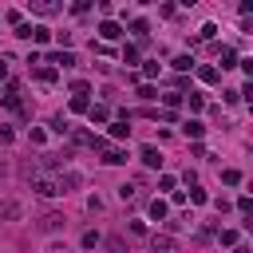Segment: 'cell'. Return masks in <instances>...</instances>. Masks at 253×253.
<instances>
[{
    "label": "cell",
    "mask_w": 253,
    "mask_h": 253,
    "mask_svg": "<svg viewBox=\"0 0 253 253\" xmlns=\"http://www.w3.org/2000/svg\"><path fill=\"white\" fill-rule=\"evenodd\" d=\"M48 253H63V249H48Z\"/></svg>",
    "instance_id": "30"
},
{
    "label": "cell",
    "mask_w": 253,
    "mask_h": 253,
    "mask_svg": "<svg viewBox=\"0 0 253 253\" xmlns=\"http://www.w3.org/2000/svg\"><path fill=\"white\" fill-rule=\"evenodd\" d=\"M150 249H154V253H178V241H174L170 234H154V237H150Z\"/></svg>",
    "instance_id": "1"
},
{
    "label": "cell",
    "mask_w": 253,
    "mask_h": 253,
    "mask_svg": "<svg viewBox=\"0 0 253 253\" xmlns=\"http://www.w3.org/2000/svg\"><path fill=\"white\" fill-rule=\"evenodd\" d=\"M52 131H55V135H68L72 126H68V119H63V115H55V119H52Z\"/></svg>",
    "instance_id": "22"
},
{
    "label": "cell",
    "mask_w": 253,
    "mask_h": 253,
    "mask_svg": "<svg viewBox=\"0 0 253 253\" xmlns=\"http://www.w3.org/2000/svg\"><path fill=\"white\" fill-rule=\"evenodd\" d=\"M198 79H202V83H217L221 72H217V68H198Z\"/></svg>",
    "instance_id": "14"
},
{
    "label": "cell",
    "mask_w": 253,
    "mask_h": 253,
    "mask_svg": "<svg viewBox=\"0 0 253 253\" xmlns=\"http://www.w3.org/2000/svg\"><path fill=\"white\" fill-rule=\"evenodd\" d=\"M36 79L40 83H55V68H36Z\"/></svg>",
    "instance_id": "23"
},
{
    "label": "cell",
    "mask_w": 253,
    "mask_h": 253,
    "mask_svg": "<svg viewBox=\"0 0 253 253\" xmlns=\"http://www.w3.org/2000/svg\"><path fill=\"white\" fill-rule=\"evenodd\" d=\"M103 163H107V166H123V163H126V150H107Z\"/></svg>",
    "instance_id": "10"
},
{
    "label": "cell",
    "mask_w": 253,
    "mask_h": 253,
    "mask_svg": "<svg viewBox=\"0 0 253 253\" xmlns=\"http://www.w3.org/2000/svg\"><path fill=\"white\" fill-rule=\"evenodd\" d=\"M32 12H40V16H55V12H59V4H48V0H36V4H32Z\"/></svg>",
    "instance_id": "13"
},
{
    "label": "cell",
    "mask_w": 253,
    "mask_h": 253,
    "mask_svg": "<svg viewBox=\"0 0 253 253\" xmlns=\"http://www.w3.org/2000/svg\"><path fill=\"white\" fill-rule=\"evenodd\" d=\"M150 217H154V221H166V202H163V198L150 202Z\"/></svg>",
    "instance_id": "11"
},
{
    "label": "cell",
    "mask_w": 253,
    "mask_h": 253,
    "mask_svg": "<svg viewBox=\"0 0 253 253\" xmlns=\"http://www.w3.org/2000/svg\"><path fill=\"white\" fill-rule=\"evenodd\" d=\"M99 245V234H83V249H95Z\"/></svg>",
    "instance_id": "26"
},
{
    "label": "cell",
    "mask_w": 253,
    "mask_h": 253,
    "mask_svg": "<svg viewBox=\"0 0 253 253\" xmlns=\"http://www.w3.org/2000/svg\"><path fill=\"white\" fill-rule=\"evenodd\" d=\"M131 135V119H119V123H111V139H126Z\"/></svg>",
    "instance_id": "7"
},
{
    "label": "cell",
    "mask_w": 253,
    "mask_h": 253,
    "mask_svg": "<svg viewBox=\"0 0 253 253\" xmlns=\"http://www.w3.org/2000/svg\"><path fill=\"white\" fill-rule=\"evenodd\" d=\"M28 40H32V44H48V40H52V32H48L44 24H32V36H28Z\"/></svg>",
    "instance_id": "6"
},
{
    "label": "cell",
    "mask_w": 253,
    "mask_h": 253,
    "mask_svg": "<svg viewBox=\"0 0 253 253\" xmlns=\"http://www.w3.org/2000/svg\"><path fill=\"white\" fill-rule=\"evenodd\" d=\"M48 68H75V55L72 52H52L48 55Z\"/></svg>",
    "instance_id": "3"
},
{
    "label": "cell",
    "mask_w": 253,
    "mask_h": 253,
    "mask_svg": "<svg viewBox=\"0 0 253 253\" xmlns=\"http://www.w3.org/2000/svg\"><path fill=\"white\" fill-rule=\"evenodd\" d=\"M0 217H20V202H0Z\"/></svg>",
    "instance_id": "16"
},
{
    "label": "cell",
    "mask_w": 253,
    "mask_h": 253,
    "mask_svg": "<svg viewBox=\"0 0 253 253\" xmlns=\"http://www.w3.org/2000/svg\"><path fill=\"white\" fill-rule=\"evenodd\" d=\"M221 68H237V52L234 48H221Z\"/></svg>",
    "instance_id": "17"
},
{
    "label": "cell",
    "mask_w": 253,
    "mask_h": 253,
    "mask_svg": "<svg viewBox=\"0 0 253 253\" xmlns=\"http://www.w3.org/2000/svg\"><path fill=\"white\" fill-rule=\"evenodd\" d=\"M143 163L146 166H163V154H158L154 146H143Z\"/></svg>",
    "instance_id": "9"
},
{
    "label": "cell",
    "mask_w": 253,
    "mask_h": 253,
    "mask_svg": "<svg viewBox=\"0 0 253 253\" xmlns=\"http://www.w3.org/2000/svg\"><path fill=\"white\" fill-rule=\"evenodd\" d=\"M221 182H226V186H237V182H241V170H234V166L221 170Z\"/></svg>",
    "instance_id": "21"
},
{
    "label": "cell",
    "mask_w": 253,
    "mask_h": 253,
    "mask_svg": "<svg viewBox=\"0 0 253 253\" xmlns=\"http://www.w3.org/2000/svg\"><path fill=\"white\" fill-rule=\"evenodd\" d=\"M194 68V55H174V72H190Z\"/></svg>",
    "instance_id": "18"
},
{
    "label": "cell",
    "mask_w": 253,
    "mask_h": 253,
    "mask_svg": "<svg viewBox=\"0 0 253 253\" xmlns=\"http://www.w3.org/2000/svg\"><path fill=\"white\" fill-rule=\"evenodd\" d=\"M59 226H63V217H59V214H44V221H40V230H48V234L59 230Z\"/></svg>",
    "instance_id": "12"
},
{
    "label": "cell",
    "mask_w": 253,
    "mask_h": 253,
    "mask_svg": "<svg viewBox=\"0 0 253 253\" xmlns=\"http://www.w3.org/2000/svg\"><path fill=\"white\" fill-rule=\"evenodd\" d=\"M4 75H8V63H0V79H4Z\"/></svg>",
    "instance_id": "28"
},
{
    "label": "cell",
    "mask_w": 253,
    "mask_h": 253,
    "mask_svg": "<svg viewBox=\"0 0 253 253\" xmlns=\"http://www.w3.org/2000/svg\"><path fill=\"white\" fill-rule=\"evenodd\" d=\"M107 249L111 253H123V237H107Z\"/></svg>",
    "instance_id": "27"
},
{
    "label": "cell",
    "mask_w": 253,
    "mask_h": 253,
    "mask_svg": "<svg viewBox=\"0 0 253 253\" xmlns=\"http://www.w3.org/2000/svg\"><path fill=\"white\" fill-rule=\"evenodd\" d=\"M99 36H103V40H119V36H123V28H119L115 20H103V24H99Z\"/></svg>",
    "instance_id": "4"
},
{
    "label": "cell",
    "mask_w": 253,
    "mask_h": 253,
    "mask_svg": "<svg viewBox=\"0 0 253 253\" xmlns=\"http://www.w3.org/2000/svg\"><path fill=\"white\" fill-rule=\"evenodd\" d=\"M139 59V48H123V63H135Z\"/></svg>",
    "instance_id": "25"
},
{
    "label": "cell",
    "mask_w": 253,
    "mask_h": 253,
    "mask_svg": "<svg viewBox=\"0 0 253 253\" xmlns=\"http://www.w3.org/2000/svg\"><path fill=\"white\" fill-rule=\"evenodd\" d=\"M79 182H83V178H79V174L72 170V174H63V178H59L55 186H59V190H72V186H79Z\"/></svg>",
    "instance_id": "15"
},
{
    "label": "cell",
    "mask_w": 253,
    "mask_h": 253,
    "mask_svg": "<svg viewBox=\"0 0 253 253\" xmlns=\"http://www.w3.org/2000/svg\"><path fill=\"white\" fill-rule=\"evenodd\" d=\"M131 32L139 36V44H146V32H150V28H146V20H135V24H131Z\"/></svg>",
    "instance_id": "20"
},
{
    "label": "cell",
    "mask_w": 253,
    "mask_h": 253,
    "mask_svg": "<svg viewBox=\"0 0 253 253\" xmlns=\"http://www.w3.org/2000/svg\"><path fill=\"white\" fill-rule=\"evenodd\" d=\"M234 253H249V245H237V249H234Z\"/></svg>",
    "instance_id": "29"
},
{
    "label": "cell",
    "mask_w": 253,
    "mask_h": 253,
    "mask_svg": "<svg viewBox=\"0 0 253 253\" xmlns=\"http://www.w3.org/2000/svg\"><path fill=\"white\" fill-rule=\"evenodd\" d=\"M32 190H36L40 198H55V194H59V186H55L52 178H36V182H32Z\"/></svg>",
    "instance_id": "2"
},
{
    "label": "cell",
    "mask_w": 253,
    "mask_h": 253,
    "mask_svg": "<svg viewBox=\"0 0 253 253\" xmlns=\"http://www.w3.org/2000/svg\"><path fill=\"white\" fill-rule=\"evenodd\" d=\"M87 115H91V123H107V107L99 103V107H87Z\"/></svg>",
    "instance_id": "19"
},
{
    "label": "cell",
    "mask_w": 253,
    "mask_h": 253,
    "mask_svg": "<svg viewBox=\"0 0 253 253\" xmlns=\"http://www.w3.org/2000/svg\"><path fill=\"white\" fill-rule=\"evenodd\" d=\"M182 131H186L190 139H202V135H206V126H202L198 119H186V123H182Z\"/></svg>",
    "instance_id": "5"
},
{
    "label": "cell",
    "mask_w": 253,
    "mask_h": 253,
    "mask_svg": "<svg viewBox=\"0 0 253 253\" xmlns=\"http://www.w3.org/2000/svg\"><path fill=\"white\" fill-rule=\"evenodd\" d=\"M119 198H123V202H135V198H139V182H131V186L123 182V186H119Z\"/></svg>",
    "instance_id": "8"
},
{
    "label": "cell",
    "mask_w": 253,
    "mask_h": 253,
    "mask_svg": "<svg viewBox=\"0 0 253 253\" xmlns=\"http://www.w3.org/2000/svg\"><path fill=\"white\" fill-rule=\"evenodd\" d=\"M91 103H87V95H72V111H87Z\"/></svg>",
    "instance_id": "24"
}]
</instances>
